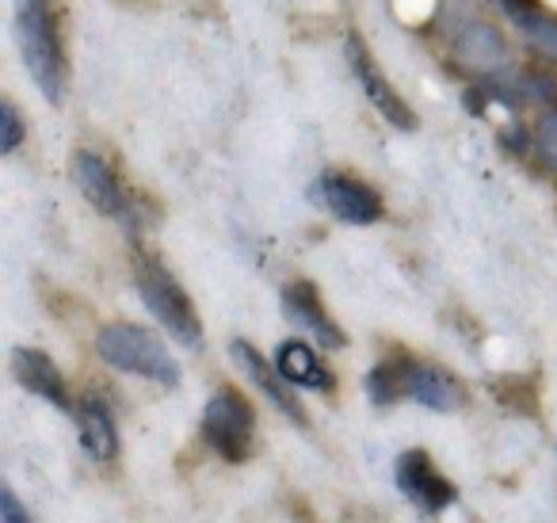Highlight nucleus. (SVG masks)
I'll return each instance as SVG.
<instances>
[{"label": "nucleus", "mask_w": 557, "mask_h": 523, "mask_svg": "<svg viewBox=\"0 0 557 523\" xmlns=\"http://www.w3.org/2000/svg\"><path fill=\"white\" fill-rule=\"evenodd\" d=\"M405 393L417 405L435 409V413H458L466 405V386L450 370L432 367V363H409L405 367Z\"/></svg>", "instance_id": "ddd939ff"}, {"label": "nucleus", "mask_w": 557, "mask_h": 523, "mask_svg": "<svg viewBox=\"0 0 557 523\" xmlns=\"http://www.w3.org/2000/svg\"><path fill=\"white\" fill-rule=\"evenodd\" d=\"M0 523H35L12 489H0Z\"/></svg>", "instance_id": "aec40b11"}, {"label": "nucleus", "mask_w": 557, "mask_h": 523, "mask_svg": "<svg viewBox=\"0 0 557 523\" xmlns=\"http://www.w3.org/2000/svg\"><path fill=\"white\" fill-rule=\"evenodd\" d=\"M73 184L85 195L88 207L100 210L103 218H126L123 184H119L115 169H111L96 149H77V154H73Z\"/></svg>", "instance_id": "0eeeda50"}, {"label": "nucleus", "mask_w": 557, "mask_h": 523, "mask_svg": "<svg viewBox=\"0 0 557 523\" xmlns=\"http://www.w3.org/2000/svg\"><path fill=\"white\" fill-rule=\"evenodd\" d=\"M455 58L478 77H500L508 70V42L488 20H466L455 32Z\"/></svg>", "instance_id": "1a4fd4ad"}, {"label": "nucleus", "mask_w": 557, "mask_h": 523, "mask_svg": "<svg viewBox=\"0 0 557 523\" xmlns=\"http://www.w3.org/2000/svg\"><path fill=\"white\" fill-rule=\"evenodd\" d=\"M256 413L237 390L222 386L210 393L207 409H202V439L222 454L225 462H245L248 447H252Z\"/></svg>", "instance_id": "20e7f679"}, {"label": "nucleus", "mask_w": 557, "mask_h": 523, "mask_svg": "<svg viewBox=\"0 0 557 523\" xmlns=\"http://www.w3.org/2000/svg\"><path fill=\"white\" fill-rule=\"evenodd\" d=\"M230 355H233V363H237V367L245 370L248 378H252L256 390H260L263 398H268L271 405L278 409V413L290 416V421H295L298 428H310V416H306V409L298 405V398H295V390H290L287 375H283V370H278L275 363H268L260 352H256L252 344H245V340H233Z\"/></svg>", "instance_id": "423d86ee"}, {"label": "nucleus", "mask_w": 557, "mask_h": 523, "mask_svg": "<svg viewBox=\"0 0 557 523\" xmlns=\"http://www.w3.org/2000/svg\"><path fill=\"white\" fill-rule=\"evenodd\" d=\"M12 375H16V382L24 386L27 393L42 398L47 405L62 409V413H73L65 378L47 352H39V348H16V352H12Z\"/></svg>", "instance_id": "9b49d317"}, {"label": "nucleus", "mask_w": 557, "mask_h": 523, "mask_svg": "<svg viewBox=\"0 0 557 523\" xmlns=\"http://www.w3.org/2000/svg\"><path fill=\"white\" fill-rule=\"evenodd\" d=\"M77 431H81V447L92 462H115L119 454V428L115 416H111L108 401L85 393L77 405Z\"/></svg>", "instance_id": "2eb2a0df"}, {"label": "nucleus", "mask_w": 557, "mask_h": 523, "mask_svg": "<svg viewBox=\"0 0 557 523\" xmlns=\"http://www.w3.org/2000/svg\"><path fill=\"white\" fill-rule=\"evenodd\" d=\"M96 352L108 367L138 375L146 382L157 386H180V363L172 360V352L164 348L161 337H153L141 325H108L96 337Z\"/></svg>", "instance_id": "f03ea898"}, {"label": "nucleus", "mask_w": 557, "mask_h": 523, "mask_svg": "<svg viewBox=\"0 0 557 523\" xmlns=\"http://www.w3.org/2000/svg\"><path fill=\"white\" fill-rule=\"evenodd\" d=\"M394 482H397V489H401L417 508H424V512H443V508H447L450 500L458 497L455 485H450L447 477H443L440 470L432 466V459H428L424 451L397 454Z\"/></svg>", "instance_id": "6e6552de"}, {"label": "nucleus", "mask_w": 557, "mask_h": 523, "mask_svg": "<svg viewBox=\"0 0 557 523\" xmlns=\"http://www.w3.org/2000/svg\"><path fill=\"white\" fill-rule=\"evenodd\" d=\"M488 4L508 16V24L523 35L534 54L557 65V12L542 9L539 0H488Z\"/></svg>", "instance_id": "f8f14e48"}, {"label": "nucleus", "mask_w": 557, "mask_h": 523, "mask_svg": "<svg viewBox=\"0 0 557 523\" xmlns=\"http://www.w3.org/2000/svg\"><path fill=\"white\" fill-rule=\"evenodd\" d=\"M534 149H539V157L549 165V169H557V108H549L546 115L539 119V131H534Z\"/></svg>", "instance_id": "6ab92c4d"}, {"label": "nucleus", "mask_w": 557, "mask_h": 523, "mask_svg": "<svg viewBox=\"0 0 557 523\" xmlns=\"http://www.w3.org/2000/svg\"><path fill=\"white\" fill-rule=\"evenodd\" d=\"M401 390H405V367H397V363H379L367 375V393H371L374 405H389V401H397Z\"/></svg>", "instance_id": "f3484780"}, {"label": "nucleus", "mask_w": 557, "mask_h": 523, "mask_svg": "<svg viewBox=\"0 0 557 523\" xmlns=\"http://www.w3.org/2000/svg\"><path fill=\"white\" fill-rule=\"evenodd\" d=\"M16 42L47 104L65 100V50L50 0H16Z\"/></svg>", "instance_id": "f257e3e1"}, {"label": "nucleus", "mask_w": 557, "mask_h": 523, "mask_svg": "<svg viewBox=\"0 0 557 523\" xmlns=\"http://www.w3.org/2000/svg\"><path fill=\"white\" fill-rule=\"evenodd\" d=\"M321 199H325L329 210L348 226H374L382 218L379 192L351 177H325L321 180Z\"/></svg>", "instance_id": "4468645a"}, {"label": "nucleus", "mask_w": 557, "mask_h": 523, "mask_svg": "<svg viewBox=\"0 0 557 523\" xmlns=\"http://www.w3.org/2000/svg\"><path fill=\"white\" fill-rule=\"evenodd\" d=\"M275 367L287 375L290 386H302V390H333V370L321 363V355L313 352L310 340H287L278 344Z\"/></svg>", "instance_id": "dca6fc26"}, {"label": "nucleus", "mask_w": 557, "mask_h": 523, "mask_svg": "<svg viewBox=\"0 0 557 523\" xmlns=\"http://www.w3.org/2000/svg\"><path fill=\"white\" fill-rule=\"evenodd\" d=\"M24 134H27V126H24V119H20L16 104L4 100L0 104V154H16V149L24 146Z\"/></svg>", "instance_id": "a211bd4d"}, {"label": "nucleus", "mask_w": 557, "mask_h": 523, "mask_svg": "<svg viewBox=\"0 0 557 523\" xmlns=\"http://www.w3.org/2000/svg\"><path fill=\"white\" fill-rule=\"evenodd\" d=\"M134 283L146 302V309L180 340L184 348H202V321L195 314L191 299L184 294V287L164 271L161 260L153 256H138V268H134Z\"/></svg>", "instance_id": "7ed1b4c3"}, {"label": "nucleus", "mask_w": 557, "mask_h": 523, "mask_svg": "<svg viewBox=\"0 0 557 523\" xmlns=\"http://www.w3.org/2000/svg\"><path fill=\"white\" fill-rule=\"evenodd\" d=\"M283 309L287 317L306 332L310 340H318L321 348H344V329L329 317V309L321 306V294L313 283L298 279V283H287L283 287Z\"/></svg>", "instance_id": "9d476101"}, {"label": "nucleus", "mask_w": 557, "mask_h": 523, "mask_svg": "<svg viewBox=\"0 0 557 523\" xmlns=\"http://www.w3.org/2000/svg\"><path fill=\"white\" fill-rule=\"evenodd\" d=\"M344 54H348V65H351V73H356L363 96L371 100V108L379 111L389 126H397V131H417V111H412L409 104H405V96L389 85V77L379 70L374 54L367 50V42L359 39L356 32L344 39Z\"/></svg>", "instance_id": "39448f33"}]
</instances>
